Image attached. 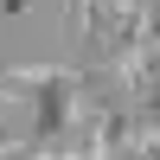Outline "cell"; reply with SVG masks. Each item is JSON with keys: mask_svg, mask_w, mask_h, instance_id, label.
I'll return each mask as SVG.
<instances>
[{"mask_svg": "<svg viewBox=\"0 0 160 160\" xmlns=\"http://www.w3.org/2000/svg\"><path fill=\"white\" fill-rule=\"evenodd\" d=\"M7 96H13V83H7V71H0V109H7Z\"/></svg>", "mask_w": 160, "mask_h": 160, "instance_id": "7a4b0ae2", "label": "cell"}, {"mask_svg": "<svg viewBox=\"0 0 160 160\" xmlns=\"http://www.w3.org/2000/svg\"><path fill=\"white\" fill-rule=\"evenodd\" d=\"M64 32H71V45H90L102 32V0H71L64 7Z\"/></svg>", "mask_w": 160, "mask_h": 160, "instance_id": "6da1fadb", "label": "cell"}]
</instances>
